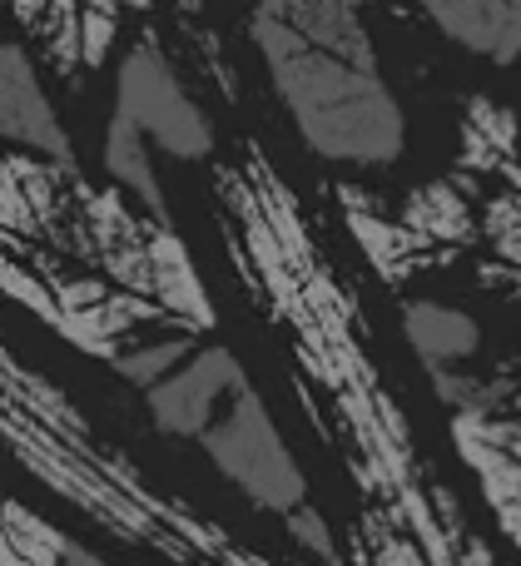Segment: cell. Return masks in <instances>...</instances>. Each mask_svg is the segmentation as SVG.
<instances>
[{
    "label": "cell",
    "mask_w": 521,
    "mask_h": 566,
    "mask_svg": "<svg viewBox=\"0 0 521 566\" xmlns=\"http://www.w3.org/2000/svg\"><path fill=\"white\" fill-rule=\"evenodd\" d=\"M254 45L313 155L358 169L393 165L403 155L407 145L403 109L378 80V70L348 65V60L318 50L313 40H304L288 20L258 15V10H254Z\"/></svg>",
    "instance_id": "obj_1"
},
{
    "label": "cell",
    "mask_w": 521,
    "mask_h": 566,
    "mask_svg": "<svg viewBox=\"0 0 521 566\" xmlns=\"http://www.w3.org/2000/svg\"><path fill=\"white\" fill-rule=\"evenodd\" d=\"M204 452L258 512H274V517H288L308 502V482L304 468L294 462L288 442L278 438L274 418H268L264 398L254 388H238L228 412L204 432Z\"/></svg>",
    "instance_id": "obj_2"
},
{
    "label": "cell",
    "mask_w": 521,
    "mask_h": 566,
    "mask_svg": "<svg viewBox=\"0 0 521 566\" xmlns=\"http://www.w3.org/2000/svg\"><path fill=\"white\" fill-rule=\"evenodd\" d=\"M115 115L129 119L145 139H159V149L174 159H204L214 149V125L184 95L179 75L155 45H135L119 65Z\"/></svg>",
    "instance_id": "obj_3"
},
{
    "label": "cell",
    "mask_w": 521,
    "mask_h": 566,
    "mask_svg": "<svg viewBox=\"0 0 521 566\" xmlns=\"http://www.w3.org/2000/svg\"><path fill=\"white\" fill-rule=\"evenodd\" d=\"M244 382V368L228 348H199L184 358V368H174L149 388V412L169 438H204L214 428L219 398H234Z\"/></svg>",
    "instance_id": "obj_4"
},
{
    "label": "cell",
    "mask_w": 521,
    "mask_h": 566,
    "mask_svg": "<svg viewBox=\"0 0 521 566\" xmlns=\"http://www.w3.org/2000/svg\"><path fill=\"white\" fill-rule=\"evenodd\" d=\"M0 139H15V145L40 149V155L70 159L65 125L50 109L45 90H40L20 45H0Z\"/></svg>",
    "instance_id": "obj_5"
},
{
    "label": "cell",
    "mask_w": 521,
    "mask_h": 566,
    "mask_svg": "<svg viewBox=\"0 0 521 566\" xmlns=\"http://www.w3.org/2000/svg\"><path fill=\"white\" fill-rule=\"evenodd\" d=\"M417 6L437 20L447 40L492 65H512L521 55V15L507 0H417Z\"/></svg>",
    "instance_id": "obj_6"
},
{
    "label": "cell",
    "mask_w": 521,
    "mask_h": 566,
    "mask_svg": "<svg viewBox=\"0 0 521 566\" xmlns=\"http://www.w3.org/2000/svg\"><path fill=\"white\" fill-rule=\"evenodd\" d=\"M403 333H407V343H413V353L433 373L467 363L477 353V343H482L477 323L467 318L462 308L437 303V298H413V303H407V308H403Z\"/></svg>",
    "instance_id": "obj_7"
},
{
    "label": "cell",
    "mask_w": 521,
    "mask_h": 566,
    "mask_svg": "<svg viewBox=\"0 0 521 566\" xmlns=\"http://www.w3.org/2000/svg\"><path fill=\"white\" fill-rule=\"evenodd\" d=\"M105 169H109V179H119L125 189H135L139 205H145L159 224H169V205H164V189H159L155 165H149L145 135H139L129 119H119V115H115V125H109V135H105Z\"/></svg>",
    "instance_id": "obj_8"
},
{
    "label": "cell",
    "mask_w": 521,
    "mask_h": 566,
    "mask_svg": "<svg viewBox=\"0 0 521 566\" xmlns=\"http://www.w3.org/2000/svg\"><path fill=\"white\" fill-rule=\"evenodd\" d=\"M149 264H155V293H159V303H164L169 313L199 323V328H209V323H214V308H209L204 289H199L194 269H189V254L179 249L174 234H164V239H155V244H149Z\"/></svg>",
    "instance_id": "obj_9"
},
{
    "label": "cell",
    "mask_w": 521,
    "mask_h": 566,
    "mask_svg": "<svg viewBox=\"0 0 521 566\" xmlns=\"http://www.w3.org/2000/svg\"><path fill=\"white\" fill-rule=\"evenodd\" d=\"M407 229H413L423 244L433 239H467L472 234V214H467V199L453 185H427L407 199Z\"/></svg>",
    "instance_id": "obj_10"
},
{
    "label": "cell",
    "mask_w": 521,
    "mask_h": 566,
    "mask_svg": "<svg viewBox=\"0 0 521 566\" xmlns=\"http://www.w3.org/2000/svg\"><path fill=\"white\" fill-rule=\"evenodd\" d=\"M433 382H437V398L453 402L467 418H492V412L512 408L521 398V388L512 378H472V373H457V368H437Z\"/></svg>",
    "instance_id": "obj_11"
},
{
    "label": "cell",
    "mask_w": 521,
    "mask_h": 566,
    "mask_svg": "<svg viewBox=\"0 0 521 566\" xmlns=\"http://www.w3.org/2000/svg\"><path fill=\"white\" fill-rule=\"evenodd\" d=\"M0 517H6V532H0V537H6L30 566H60V557H65V547H70L60 532L40 527V522L30 517L25 507H15V502H0Z\"/></svg>",
    "instance_id": "obj_12"
},
{
    "label": "cell",
    "mask_w": 521,
    "mask_h": 566,
    "mask_svg": "<svg viewBox=\"0 0 521 566\" xmlns=\"http://www.w3.org/2000/svg\"><path fill=\"white\" fill-rule=\"evenodd\" d=\"M189 353H194V343H189V338H159V343H149V348L119 353L115 368L125 373L129 382H139V388H155V382L169 378V373H174Z\"/></svg>",
    "instance_id": "obj_13"
},
{
    "label": "cell",
    "mask_w": 521,
    "mask_h": 566,
    "mask_svg": "<svg viewBox=\"0 0 521 566\" xmlns=\"http://www.w3.org/2000/svg\"><path fill=\"white\" fill-rule=\"evenodd\" d=\"M487 234H492L497 254L521 264V195H507L487 209Z\"/></svg>",
    "instance_id": "obj_14"
},
{
    "label": "cell",
    "mask_w": 521,
    "mask_h": 566,
    "mask_svg": "<svg viewBox=\"0 0 521 566\" xmlns=\"http://www.w3.org/2000/svg\"><path fill=\"white\" fill-rule=\"evenodd\" d=\"M109 45H115V10H79V55H85V65H99L109 55Z\"/></svg>",
    "instance_id": "obj_15"
},
{
    "label": "cell",
    "mask_w": 521,
    "mask_h": 566,
    "mask_svg": "<svg viewBox=\"0 0 521 566\" xmlns=\"http://www.w3.org/2000/svg\"><path fill=\"white\" fill-rule=\"evenodd\" d=\"M288 532H294L298 542H304L313 557H323V562H333L338 552H333V532H328V522L318 517V512H308V507H298V512H288Z\"/></svg>",
    "instance_id": "obj_16"
},
{
    "label": "cell",
    "mask_w": 521,
    "mask_h": 566,
    "mask_svg": "<svg viewBox=\"0 0 521 566\" xmlns=\"http://www.w3.org/2000/svg\"><path fill=\"white\" fill-rule=\"evenodd\" d=\"M0 224L10 229H25L30 224V209H25V195H20V175L0 159Z\"/></svg>",
    "instance_id": "obj_17"
},
{
    "label": "cell",
    "mask_w": 521,
    "mask_h": 566,
    "mask_svg": "<svg viewBox=\"0 0 521 566\" xmlns=\"http://www.w3.org/2000/svg\"><path fill=\"white\" fill-rule=\"evenodd\" d=\"M313 0H254L258 15H278V20H294L298 10H308Z\"/></svg>",
    "instance_id": "obj_18"
},
{
    "label": "cell",
    "mask_w": 521,
    "mask_h": 566,
    "mask_svg": "<svg viewBox=\"0 0 521 566\" xmlns=\"http://www.w3.org/2000/svg\"><path fill=\"white\" fill-rule=\"evenodd\" d=\"M60 566H105V562H99L95 552H79L75 542H70V547H65V557H60Z\"/></svg>",
    "instance_id": "obj_19"
},
{
    "label": "cell",
    "mask_w": 521,
    "mask_h": 566,
    "mask_svg": "<svg viewBox=\"0 0 521 566\" xmlns=\"http://www.w3.org/2000/svg\"><path fill=\"white\" fill-rule=\"evenodd\" d=\"M0 566H30L25 557H20V552L15 547H10V542L6 537H0Z\"/></svg>",
    "instance_id": "obj_20"
},
{
    "label": "cell",
    "mask_w": 521,
    "mask_h": 566,
    "mask_svg": "<svg viewBox=\"0 0 521 566\" xmlns=\"http://www.w3.org/2000/svg\"><path fill=\"white\" fill-rule=\"evenodd\" d=\"M89 6H105L109 10V6H149V0H89Z\"/></svg>",
    "instance_id": "obj_21"
},
{
    "label": "cell",
    "mask_w": 521,
    "mask_h": 566,
    "mask_svg": "<svg viewBox=\"0 0 521 566\" xmlns=\"http://www.w3.org/2000/svg\"><path fill=\"white\" fill-rule=\"evenodd\" d=\"M35 6H45V0H20V10H25V15H35Z\"/></svg>",
    "instance_id": "obj_22"
}]
</instances>
